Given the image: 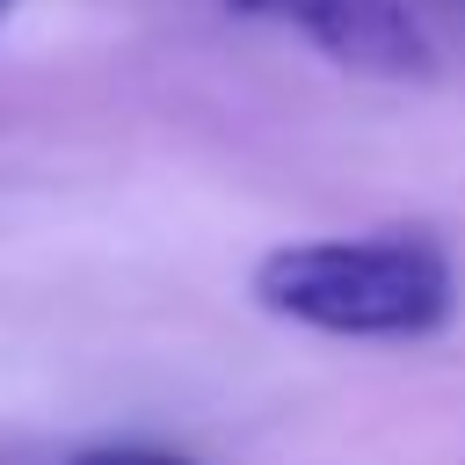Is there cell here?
Wrapping results in <instances>:
<instances>
[{"label": "cell", "mask_w": 465, "mask_h": 465, "mask_svg": "<svg viewBox=\"0 0 465 465\" xmlns=\"http://www.w3.org/2000/svg\"><path fill=\"white\" fill-rule=\"evenodd\" d=\"M436 7H450V15H465V0H436Z\"/></svg>", "instance_id": "cell-4"}, {"label": "cell", "mask_w": 465, "mask_h": 465, "mask_svg": "<svg viewBox=\"0 0 465 465\" xmlns=\"http://www.w3.org/2000/svg\"><path fill=\"white\" fill-rule=\"evenodd\" d=\"M225 7L291 29L298 44L334 58L341 73L400 80V87L436 80V44H429V29L407 0H225Z\"/></svg>", "instance_id": "cell-2"}, {"label": "cell", "mask_w": 465, "mask_h": 465, "mask_svg": "<svg viewBox=\"0 0 465 465\" xmlns=\"http://www.w3.org/2000/svg\"><path fill=\"white\" fill-rule=\"evenodd\" d=\"M254 305L334 341H414L458 312V269L421 232H327L254 262Z\"/></svg>", "instance_id": "cell-1"}, {"label": "cell", "mask_w": 465, "mask_h": 465, "mask_svg": "<svg viewBox=\"0 0 465 465\" xmlns=\"http://www.w3.org/2000/svg\"><path fill=\"white\" fill-rule=\"evenodd\" d=\"M15 7H22V0H0V22H7V15H15Z\"/></svg>", "instance_id": "cell-5"}, {"label": "cell", "mask_w": 465, "mask_h": 465, "mask_svg": "<svg viewBox=\"0 0 465 465\" xmlns=\"http://www.w3.org/2000/svg\"><path fill=\"white\" fill-rule=\"evenodd\" d=\"M65 465H196V458H189V450H174V443L124 436V443H87V450H73Z\"/></svg>", "instance_id": "cell-3"}]
</instances>
